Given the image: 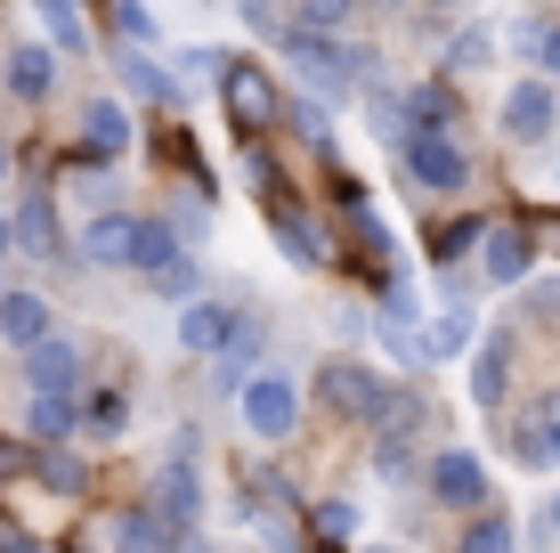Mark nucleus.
<instances>
[{
  "instance_id": "obj_1",
  "label": "nucleus",
  "mask_w": 560,
  "mask_h": 553,
  "mask_svg": "<svg viewBox=\"0 0 560 553\" xmlns=\"http://www.w3.org/2000/svg\"><path fill=\"white\" fill-rule=\"evenodd\" d=\"M284 57H293L325 99H341V90H358V82H382V57L358 49V42H341V33H301L293 25V33H284Z\"/></svg>"
},
{
  "instance_id": "obj_2",
  "label": "nucleus",
  "mask_w": 560,
  "mask_h": 553,
  "mask_svg": "<svg viewBox=\"0 0 560 553\" xmlns=\"http://www.w3.org/2000/svg\"><path fill=\"white\" fill-rule=\"evenodd\" d=\"M147 512L179 538V553H196V529H203V472H196V456H187V448H171L163 464H154Z\"/></svg>"
},
{
  "instance_id": "obj_3",
  "label": "nucleus",
  "mask_w": 560,
  "mask_h": 553,
  "mask_svg": "<svg viewBox=\"0 0 560 553\" xmlns=\"http://www.w3.org/2000/svg\"><path fill=\"white\" fill-rule=\"evenodd\" d=\"M317 399H325V415L374 431L382 415H390L398 383H390V375H374V367H358V358H325V367H317Z\"/></svg>"
},
{
  "instance_id": "obj_4",
  "label": "nucleus",
  "mask_w": 560,
  "mask_h": 553,
  "mask_svg": "<svg viewBox=\"0 0 560 553\" xmlns=\"http://www.w3.org/2000/svg\"><path fill=\"white\" fill-rule=\"evenodd\" d=\"M220 106H228V123H236L244 147H260L268 130L284 123L277 82H268V66H253V57H228V66H220Z\"/></svg>"
},
{
  "instance_id": "obj_5",
  "label": "nucleus",
  "mask_w": 560,
  "mask_h": 553,
  "mask_svg": "<svg viewBox=\"0 0 560 553\" xmlns=\"http://www.w3.org/2000/svg\"><path fill=\"white\" fill-rule=\"evenodd\" d=\"M398 163H407V180L422 196H463V187H471V155L455 147V130H407V139H398Z\"/></svg>"
},
{
  "instance_id": "obj_6",
  "label": "nucleus",
  "mask_w": 560,
  "mask_h": 553,
  "mask_svg": "<svg viewBox=\"0 0 560 553\" xmlns=\"http://www.w3.org/2000/svg\"><path fill=\"white\" fill-rule=\"evenodd\" d=\"M236 407H244V431H253V440H293V424H301V383H293V375H277V367H260L253 383L236 391Z\"/></svg>"
},
{
  "instance_id": "obj_7",
  "label": "nucleus",
  "mask_w": 560,
  "mask_h": 553,
  "mask_svg": "<svg viewBox=\"0 0 560 553\" xmlns=\"http://www.w3.org/2000/svg\"><path fill=\"white\" fill-rule=\"evenodd\" d=\"M236 497H244V521H253L277 553H308V538H301V505H293V488H284V481L253 472V481H244Z\"/></svg>"
},
{
  "instance_id": "obj_8",
  "label": "nucleus",
  "mask_w": 560,
  "mask_h": 553,
  "mask_svg": "<svg viewBox=\"0 0 560 553\" xmlns=\"http://www.w3.org/2000/svg\"><path fill=\"white\" fill-rule=\"evenodd\" d=\"M504 440H512V464L552 472V464H560V391H536L528 407L504 424Z\"/></svg>"
},
{
  "instance_id": "obj_9",
  "label": "nucleus",
  "mask_w": 560,
  "mask_h": 553,
  "mask_svg": "<svg viewBox=\"0 0 560 553\" xmlns=\"http://www.w3.org/2000/svg\"><path fill=\"white\" fill-rule=\"evenodd\" d=\"M422 488L447 512H488V464H479L471 448H439L431 464H422Z\"/></svg>"
},
{
  "instance_id": "obj_10",
  "label": "nucleus",
  "mask_w": 560,
  "mask_h": 553,
  "mask_svg": "<svg viewBox=\"0 0 560 553\" xmlns=\"http://www.w3.org/2000/svg\"><path fill=\"white\" fill-rule=\"evenodd\" d=\"M536 269V228L528 220H488L479 228V277L488 285H528Z\"/></svg>"
},
{
  "instance_id": "obj_11",
  "label": "nucleus",
  "mask_w": 560,
  "mask_h": 553,
  "mask_svg": "<svg viewBox=\"0 0 560 553\" xmlns=\"http://www.w3.org/2000/svg\"><path fill=\"white\" fill-rule=\"evenodd\" d=\"M552 123H560L552 82H512V90H504V139H520V147H545V139H552Z\"/></svg>"
},
{
  "instance_id": "obj_12",
  "label": "nucleus",
  "mask_w": 560,
  "mask_h": 553,
  "mask_svg": "<svg viewBox=\"0 0 560 553\" xmlns=\"http://www.w3.org/2000/svg\"><path fill=\"white\" fill-rule=\"evenodd\" d=\"M268 228H277V244L293 253V269H341V244L325 237L317 220H301L293 204H277V212H268Z\"/></svg>"
},
{
  "instance_id": "obj_13",
  "label": "nucleus",
  "mask_w": 560,
  "mask_h": 553,
  "mask_svg": "<svg viewBox=\"0 0 560 553\" xmlns=\"http://www.w3.org/2000/svg\"><path fill=\"white\" fill-rule=\"evenodd\" d=\"M236 318H244V310H228V301H203V293H196V301L179 310V350H187V358H220L228 334H236Z\"/></svg>"
},
{
  "instance_id": "obj_14",
  "label": "nucleus",
  "mask_w": 560,
  "mask_h": 553,
  "mask_svg": "<svg viewBox=\"0 0 560 553\" xmlns=\"http://www.w3.org/2000/svg\"><path fill=\"white\" fill-rule=\"evenodd\" d=\"M82 261L90 269H139V220L130 212H106L82 228Z\"/></svg>"
},
{
  "instance_id": "obj_15",
  "label": "nucleus",
  "mask_w": 560,
  "mask_h": 553,
  "mask_svg": "<svg viewBox=\"0 0 560 553\" xmlns=\"http://www.w3.org/2000/svg\"><path fill=\"white\" fill-rule=\"evenodd\" d=\"M504 391H512V342L488 334V342H471V399L488 415H504Z\"/></svg>"
},
{
  "instance_id": "obj_16",
  "label": "nucleus",
  "mask_w": 560,
  "mask_h": 553,
  "mask_svg": "<svg viewBox=\"0 0 560 553\" xmlns=\"http://www.w3.org/2000/svg\"><path fill=\"white\" fill-rule=\"evenodd\" d=\"M25 383L33 391H82V350H73V342H33L25 350Z\"/></svg>"
},
{
  "instance_id": "obj_17",
  "label": "nucleus",
  "mask_w": 560,
  "mask_h": 553,
  "mask_svg": "<svg viewBox=\"0 0 560 553\" xmlns=\"http://www.w3.org/2000/svg\"><path fill=\"white\" fill-rule=\"evenodd\" d=\"M106 545H114V553H179V538H171L147 505H122V512H114V521H106Z\"/></svg>"
},
{
  "instance_id": "obj_18",
  "label": "nucleus",
  "mask_w": 560,
  "mask_h": 553,
  "mask_svg": "<svg viewBox=\"0 0 560 553\" xmlns=\"http://www.w3.org/2000/svg\"><path fill=\"white\" fill-rule=\"evenodd\" d=\"M73 424H82V399H73V391H33V399H25V431H33V448H57Z\"/></svg>"
},
{
  "instance_id": "obj_19",
  "label": "nucleus",
  "mask_w": 560,
  "mask_h": 553,
  "mask_svg": "<svg viewBox=\"0 0 560 553\" xmlns=\"http://www.w3.org/2000/svg\"><path fill=\"white\" fill-rule=\"evenodd\" d=\"M49 301L42 293H0V342H16V350H33V342H49Z\"/></svg>"
},
{
  "instance_id": "obj_20",
  "label": "nucleus",
  "mask_w": 560,
  "mask_h": 553,
  "mask_svg": "<svg viewBox=\"0 0 560 553\" xmlns=\"http://www.w3.org/2000/svg\"><path fill=\"white\" fill-rule=\"evenodd\" d=\"M471 326H479L471 310H439V318H422V334H415V342H422V358H439V367H447V358H463V350L479 342Z\"/></svg>"
},
{
  "instance_id": "obj_21",
  "label": "nucleus",
  "mask_w": 560,
  "mask_h": 553,
  "mask_svg": "<svg viewBox=\"0 0 560 553\" xmlns=\"http://www.w3.org/2000/svg\"><path fill=\"white\" fill-rule=\"evenodd\" d=\"M82 147H90V155H122V147H130V114L114 99H90L82 106Z\"/></svg>"
},
{
  "instance_id": "obj_22",
  "label": "nucleus",
  "mask_w": 560,
  "mask_h": 553,
  "mask_svg": "<svg viewBox=\"0 0 560 553\" xmlns=\"http://www.w3.org/2000/svg\"><path fill=\"white\" fill-rule=\"evenodd\" d=\"M9 244H25L33 261L57 253V212H49V196H25V212L9 220Z\"/></svg>"
},
{
  "instance_id": "obj_23",
  "label": "nucleus",
  "mask_w": 560,
  "mask_h": 553,
  "mask_svg": "<svg viewBox=\"0 0 560 553\" xmlns=\"http://www.w3.org/2000/svg\"><path fill=\"white\" fill-rule=\"evenodd\" d=\"M33 481L57 488V497H82V488H90V464H82V456H66V448H33Z\"/></svg>"
},
{
  "instance_id": "obj_24",
  "label": "nucleus",
  "mask_w": 560,
  "mask_h": 553,
  "mask_svg": "<svg viewBox=\"0 0 560 553\" xmlns=\"http://www.w3.org/2000/svg\"><path fill=\"white\" fill-rule=\"evenodd\" d=\"M301 521H308V545H350V538H358V505H350V497H325V505H308Z\"/></svg>"
},
{
  "instance_id": "obj_25",
  "label": "nucleus",
  "mask_w": 560,
  "mask_h": 553,
  "mask_svg": "<svg viewBox=\"0 0 560 553\" xmlns=\"http://www.w3.org/2000/svg\"><path fill=\"white\" fill-rule=\"evenodd\" d=\"M147 285H154L163 301H179V310H187V301L203 293V261H196V253H179V261H163V269H147Z\"/></svg>"
},
{
  "instance_id": "obj_26",
  "label": "nucleus",
  "mask_w": 560,
  "mask_h": 553,
  "mask_svg": "<svg viewBox=\"0 0 560 553\" xmlns=\"http://www.w3.org/2000/svg\"><path fill=\"white\" fill-rule=\"evenodd\" d=\"M49 82H57V57L49 49H16L9 57V90H16V99H49Z\"/></svg>"
},
{
  "instance_id": "obj_27",
  "label": "nucleus",
  "mask_w": 560,
  "mask_h": 553,
  "mask_svg": "<svg viewBox=\"0 0 560 553\" xmlns=\"http://www.w3.org/2000/svg\"><path fill=\"white\" fill-rule=\"evenodd\" d=\"M33 9H42L49 42L66 49V57H82V49H90V25H82V9H73V0H33Z\"/></svg>"
},
{
  "instance_id": "obj_28",
  "label": "nucleus",
  "mask_w": 560,
  "mask_h": 553,
  "mask_svg": "<svg viewBox=\"0 0 560 553\" xmlns=\"http://www.w3.org/2000/svg\"><path fill=\"white\" fill-rule=\"evenodd\" d=\"M463 553H520V529L504 512H471V521H463Z\"/></svg>"
},
{
  "instance_id": "obj_29",
  "label": "nucleus",
  "mask_w": 560,
  "mask_h": 553,
  "mask_svg": "<svg viewBox=\"0 0 560 553\" xmlns=\"http://www.w3.org/2000/svg\"><path fill=\"white\" fill-rule=\"evenodd\" d=\"M488 57H495V33H479V25H471V33H455V42L439 49V66H447L455 82H463V73H488Z\"/></svg>"
},
{
  "instance_id": "obj_30",
  "label": "nucleus",
  "mask_w": 560,
  "mask_h": 553,
  "mask_svg": "<svg viewBox=\"0 0 560 553\" xmlns=\"http://www.w3.org/2000/svg\"><path fill=\"white\" fill-rule=\"evenodd\" d=\"M179 253H187V244H179V228H171V220H139V277L163 269V261H179Z\"/></svg>"
},
{
  "instance_id": "obj_31",
  "label": "nucleus",
  "mask_w": 560,
  "mask_h": 553,
  "mask_svg": "<svg viewBox=\"0 0 560 553\" xmlns=\"http://www.w3.org/2000/svg\"><path fill=\"white\" fill-rule=\"evenodd\" d=\"M463 253H479V220H447V228L431 220V261H439V269L463 261Z\"/></svg>"
},
{
  "instance_id": "obj_32",
  "label": "nucleus",
  "mask_w": 560,
  "mask_h": 553,
  "mask_svg": "<svg viewBox=\"0 0 560 553\" xmlns=\"http://www.w3.org/2000/svg\"><path fill=\"white\" fill-rule=\"evenodd\" d=\"M293 9H301V33H341L365 0H293Z\"/></svg>"
},
{
  "instance_id": "obj_33",
  "label": "nucleus",
  "mask_w": 560,
  "mask_h": 553,
  "mask_svg": "<svg viewBox=\"0 0 560 553\" xmlns=\"http://www.w3.org/2000/svg\"><path fill=\"white\" fill-rule=\"evenodd\" d=\"M122 82H130V90H139V99H179V82H171V73H163V66H154V57H139V49H130V57H122Z\"/></svg>"
},
{
  "instance_id": "obj_34",
  "label": "nucleus",
  "mask_w": 560,
  "mask_h": 553,
  "mask_svg": "<svg viewBox=\"0 0 560 553\" xmlns=\"http://www.w3.org/2000/svg\"><path fill=\"white\" fill-rule=\"evenodd\" d=\"M520 49H528L536 66H545V82H560V16H545V25H528V33H520Z\"/></svg>"
},
{
  "instance_id": "obj_35",
  "label": "nucleus",
  "mask_w": 560,
  "mask_h": 553,
  "mask_svg": "<svg viewBox=\"0 0 560 553\" xmlns=\"http://www.w3.org/2000/svg\"><path fill=\"white\" fill-rule=\"evenodd\" d=\"M82 415H90V431H122V424H130V399L106 383V391H90V407H82Z\"/></svg>"
},
{
  "instance_id": "obj_36",
  "label": "nucleus",
  "mask_w": 560,
  "mask_h": 553,
  "mask_svg": "<svg viewBox=\"0 0 560 553\" xmlns=\"http://www.w3.org/2000/svg\"><path fill=\"white\" fill-rule=\"evenodd\" d=\"M374 472L382 481H415V440H374Z\"/></svg>"
},
{
  "instance_id": "obj_37",
  "label": "nucleus",
  "mask_w": 560,
  "mask_h": 553,
  "mask_svg": "<svg viewBox=\"0 0 560 553\" xmlns=\"http://www.w3.org/2000/svg\"><path fill=\"white\" fill-rule=\"evenodd\" d=\"M114 25H122L130 42H154V16L139 9V0H114Z\"/></svg>"
},
{
  "instance_id": "obj_38",
  "label": "nucleus",
  "mask_w": 560,
  "mask_h": 553,
  "mask_svg": "<svg viewBox=\"0 0 560 553\" xmlns=\"http://www.w3.org/2000/svg\"><path fill=\"white\" fill-rule=\"evenodd\" d=\"M528 318H545V326L560 318V277H545V285H528Z\"/></svg>"
},
{
  "instance_id": "obj_39",
  "label": "nucleus",
  "mask_w": 560,
  "mask_h": 553,
  "mask_svg": "<svg viewBox=\"0 0 560 553\" xmlns=\"http://www.w3.org/2000/svg\"><path fill=\"white\" fill-rule=\"evenodd\" d=\"M293 123H301L308 147H325V106H293Z\"/></svg>"
},
{
  "instance_id": "obj_40",
  "label": "nucleus",
  "mask_w": 560,
  "mask_h": 553,
  "mask_svg": "<svg viewBox=\"0 0 560 553\" xmlns=\"http://www.w3.org/2000/svg\"><path fill=\"white\" fill-rule=\"evenodd\" d=\"M236 16H244V25H260V33H268V25H277V0H236Z\"/></svg>"
},
{
  "instance_id": "obj_41",
  "label": "nucleus",
  "mask_w": 560,
  "mask_h": 553,
  "mask_svg": "<svg viewBox=\"0 0 560 553\" xmlns=\"http://www.w3.org/2000/svg\"><path fill=\"white\" fill-rule=\"evenodd\" d=\"M431 9H471V0H431Z\"/></svg>"
},
{
  "instance_id": "obj_42",
  "label": "nucleus",
  "mask_w": 560,
  "mask_h": 553,
  "mask_svg": "<svg viewBox=\"0 0 560 553\" xmlns=\"http://www.w3.org/2000/svg\"><path fill=\"white\" fill-rule=\"evenodd\" d=\"M545 521H552V529H560V497H552V512H545Z\"/></svg>"
},
{
  "instance_id": "obj_43",
  "label": "nucleus",
  "mask_w": 560,
  "mask_h": 553,
  "mask_svg": "<svg viewBox=\"0 0 560 553\" xmlns=\"http://www.w3.org/2000/svg\"><path fill=\"white\" fill-rule=\"evenodd\" d=\"M0 253H9V220H0Z\"/></svg>"
},
{
  "instance_id": "obj_44",
  "label": "nucleus",
  "mask_w": 560,
  "mask_h": 553,
  "mask_svg": "<svg viewBox=\"0 0 560 553\" xmlns=\"http://www.w3.org/2000/svg\"><path fill=\"white\" fill-rule=\"evenodd\" d=\"M308 553H341V545H308Z\"/></svg>"
},
{
  "instance_id": "obj_45",
  "label": "nucleus",
  "mask_w": 560,
  "mask_h": 553,
  "mask_svg": "<svg viewBox=\"0 0 560 553\" xmlns=\"http://www.w3.org/2000/svg\"><path fill=\"white\" fill-rule=\"evenodd\" d=\"M0 171H9V155H0Z\"/></svg>"
},
{
  "instance_id": "obj_46",
  "label": "nucleus",
  "mask_w": 560,
  "mask_h": 553,
  "mask_svg": "<svg viewBox=\"0 0 560 553\" xmlns=\"http://www.w3.org/2000/svg\"><path fill=\"white\" fill-rule=\"evenodd\" d=\"M374 553H390V545H374Z\"/></svg>"
}]
</instances>
